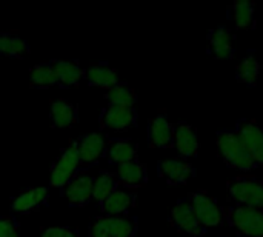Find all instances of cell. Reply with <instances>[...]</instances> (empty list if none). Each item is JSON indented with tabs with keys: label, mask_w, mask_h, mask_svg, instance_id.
Wrapping results in <instances>:
<instances>
[{
	"label": "cell",
	"mask_w": 263,
	"mask_h": 237,
	"mask_svg": "<svg viewBox=\"0 0 263 237\" xmlns=\"http://www.w3.org/2000/svg\"><path fill=\"white\" fill-rule=\"evenodd\" d=\"M217 148L225 163L230 165L231 168L242 170V171H250L256 168V162L250 156L237 131H228V130L220 131L217 134Z\"/></svg>",
	"instance_id": "1"
},
{
	"label": "cell",
	"mask_w": 263,
	"mask_h": 237,
	"mask_svg": "<svg viewBox=\"0 0 263 237\" xmlns=\"http://www.w3.org/2000/svg\"><path fill=\"white\" fill-rule=\"evenodd\" d=\"M80 173L82 168H80L77 140L72 139L51 167V187L65 190V187Z\"/></svg>",
	"instance_id": "2"
},
{
	"label": "cell",
	"mask_w": 263,
	"mask_h": 237,
	"mask_svg": "<svg viewBox=\"0 0 263 237\" xmlns=\"http://www.w3.org/2000/svg\"><path fill=\"white\" fill-rule=\"evenodd\" d=\"M139 224L136 217L126 216H103L96 217L89 224V237H134Z\"/></svg>",
	"instance_id": "3"
},
{
	"label": "cell",
	"mask_w": 263,
	"mask_h": 237,
	"mask_svg": "<svg viewBox=\"0 0 263 237\" xmlns=\"http://www.w3.org/2000/svg\"><path fill=\"white\" fill-rule=\"evenodd\" d=\"M99 126L108 131L123 133L137 126V111L136 108L106 105L99 116Z\"/></svg>",
	"instance_id": "4"
},
{
	"label": "cell",
	"mask_w": 263,
	"mask_h": 237,
	"mask_svg": "<svg viewBox=\"0 0 263 237\" xmlns=\"http://www.w3.org/2000/svg\"><path fill=\"white\" fill-rule=\"evenodd\" d=\"M230 196L242 207L263 210V182L240 177L230 184Z\"/></svg>",
	"instance_id": "5"
},
{
	"label": "cell",
	"mask_w": 263,
	"mask_h": 237,
	"mask_svg": "<svg viewBox=\"0 0 263 237\" xmlns=\"http://www.w3.org/2000/svg\"><path fill=\"white\" fill-rule=\"evenodd\" d=\"M230 224L242 234L251 237H263V210L236 207L228 214Z\"/></svg>",
	"instance_id": "6"
},
{
	"label": "cell",
	"mask_w": 263,
	"mask_h": 237,
	"mask_svg": "<svg viewBox=\"0 0 263 237\" xmlns=\"http://www.w3.org/2000/svg\"><path fill=\"white\" fill-rule=\"evenodd\" d=\"M77 140V148H79V159H80V168L82 173L96 163H99L100 159H103L108 140L102 133H89L85 134Z\"/></svg>",
	"instance_id": "7"
},
{
	"label": "cell",
	"mask_w": 263,
	"mask_h": 237,
	"mask_svg": "<svg viewBox=\"0 0 263 237\" xmlns=\"http://www.w3.org/2000/svg\"><path fill=\"white\" fill-rule=\"evenodd\" d=\"M171 222L177 231L185 236H200L203 227L200 225L196 211L190 200H179L171 210Z\"/></svg>",
	"instance_id": "8"
},
{
	"label": "cell",
	"mask_w": 263,
	"mask_h": 237,
	"mask_svg": "<svg viewBox=\"0 0 263 237\" xmlns=\"http://www.w3.org/2000/svg\"><path fill=\"white\" fill-rule=\"evenodd\" d=\"M202 227H217L223 222V211L214 199L205 193H194L190 199Z\"/></svg>",
	"instance_id": "9"
},
{
	"label": "cell",
	"mask_w": 263,
	"mask_h": 237,
	"mask_svg": "<svg viewBox=\"0 0 263 237\" xmlns=\"http://www.w3.org/2000/svg\"><path fill=\"white\" fill-rule=\"evenodd\" d=\"M48 197L49 193L46 187L28 188L11 200L9 210L14 214H29L45 207L48 204Z\"/></svg>",
	"instance_id": "10"
},
{
	"label": "cell",
	"mask_w": 263,
	"mask_h": 237,
	"mask_svg": "<svg viewBox=\"0 0 263 237\" xmlns=\"http://www.w3.org/2000/svg\"><path fill=\"white\" fill-rule=\"evenodd\" d=\"M237 134L242 139L256 165H263V128L254 120H242L237 126Z\"/></svg>",
	"instance_id": "11"
},
{
	"label": "cell",
	"mask_w": 263,
	"mask_h": 237,
	"mask_svg": "<svg viewBox=\"0 0 263 237\" xmlns=\"http://www.w3.org/2000/svg\"><path fill=\"white\" fill-rule=\"evenodd\" d=\"M136 200L137 194L133 190L120 187L99 205V210L103 216H126L136 205Z\"/></svg>",
	"instance_id": "12"
},
{
	"label": "cell",
	"mask_w": 263,
	"mask_h": 237,
	"mask_svg": "<svg viewBox=\"0 0 263 237\" xmlns=\"http://www.w3.org/2000/svg\"><path fill=\"white\" fill-rule=\"evenodd\" d=\"M92 184H94V177L89 174L80 173L79 176H76L65 187L63 191L69 207H76V208L86 207L92 200Z\"/></svg>",
	"instance_id": "13"
},
{
	"label": "cell",
	"mask_w": 263,
	"mask_h": 237,
	"mask_svg": "<svg viewBox=\"0 0 263 237\" xmlns=\"http://www.w3.org/2000/svg\"><path fill=\"white\" fill-rule=\"evenodd\" d=\"M54 72L57 77V86L68 89L79 86V83L85 79V69L82 68L79 60L72 59H54L52 60Z\"/></svg>",
	"instance_id": "14"
},
{
	"label": "cell",
	"mask_w": 263,
	"mask_h": 237,
	"mask_svg": "<svg viewBox=\"0 0 263 237\" xmlns=\"http://www.w3.org/2000/svg\"><path fill=\"white\" fill-rule=\"evenodd\" d=\"M139 156V147L134 143L131 139H122V137H114L108 140L106 151L103 159L109 165H122L126 162L137 160Z\"/></svg>",
	"instance_id": "15"
},
{
	"label": "cell",
	"mask_w": 263,
	"mask_h": 237,
	"mask_svg": "<svg viewBox=\"0 0 263 237\" xmlns=\"http://www.w3.org/2000/svg\"><path fill=\"white\" fill-rule=\"evenodd\" d=\"M173 136L174 126L170 123L166 114H157L151 119L148 126V140L153 148H171Z\"/></svg>",
	"instance_id": "16"
},
{
	"label": "cell",
	"mask_w": 263,
	"mask_h": 237,
	"mask_svg": "<svg viewBox=\"0 0 263 237\" xmlns=\"http://www.w3.org/2000/svg\"><path fill=\"white\" fill-rule=\"evenodd\" d=\"M173 145L182 157H186V159L194 157L199 151V140H197L196 130L185 122L177 123L174 126Z\"/></svg>",
	"instance_id": "17"
},
{
	"label": "cell",
	"mask_w": 263,
	"mask_h": 237,
	"mask_svg": "<svg viewBox=\"0 0 263 237\" xmlns=\"http://www.w3.org/2000/svg\"><path fill=\"white\" fill-rule=\"evenodd\" d=\"M85 79L89 86L103 88L106 91L120 83L117 71L111 68L108 62H99L96 65H91L88 69H85Z\"/></svg>",
	"instance_id": "18"
},
{
	"label": "cell",
	"mask_w": 263,
	"mask_h": 237,
	"mask_svg": "<svg viewBox=\"0 0 263 237\" xmlns=\"http://www.w3.org/2000/svg\"><path fill=\"white\" fill-rule=\"evenodd\" d=\"M49 120L54 128H72L79 122V105L66 100H54L49 106Z\"/></svg>",
	"instance_id": "19"
},
{
	"label": "cell",
	"mask_w": 263,
	"mask_h": 237,
	"mask_svg": "<svg viewBox=\"0 0 263 237\" xmlns=\"http://www.w3.org/2000/svg\"><path fill=\"white\" fill-rule=\"evenodd\" d=\"M114 174L119 179L120 185L125 188H129V190L142 187L148 180L146 167L139 160H133V162H126V163L119 165L117 171Z\"/></svg>",
	"instance_id": "20"
},
{
	"label": "cell",
	"mask_w": 263,
	"mask_h": 237,
	"mask_svg": "<svg viewBox=\"0 0 263 237\" xmlns=\"http://www.w3.org/2000/svg\"><path fill=\"white\" fill-rule=\"evenodd\" d=\"M159 176H162L173 185H179L188 182L194 176V168L188 162L179 159L162 160L159 163Z\"/></svg>",
	"instance_id": "21"
},
{
	"label": "cell",
	"mask_w": 263,
	"mask_h": 237,
	"mask_svg": "<svg viewBox=\"0 0 263 237\" xmlns=\"http://www.w3.org/2000/svg\"><path fill=\"white\" fill-rule=\"evenodd\" d=\"M29 43L15 31L0 32V54L9 59H23L29 54Z\"/></svg>",
	"instance_id": "22"
},
{
	"label": "cell",
	"mask_w": 263,
	"mask_h": 237,
	"mask_svg": "<svg viewBox=\"0 0 263 237\" xmlns=\"http://www.w3.org/2000/svg\"><path fill=\"white\" fill-rule=\"evenodd\" d=\"M210 51L216 59H231L234 54L233 34L228 28L219 26L210 32Z\"/></svg>",
	"instance_id": "23"
},
{
	"label": "cell",
	"mask_w": 263,
	"mask_h": 237,
	"mask_svg": "<svg viewBox=\"0 0 263 237\" xmlns=\"http://www.w3.org/2000/svg\"><path fill=\"white\" fill-rule=\"evenodd\" d=\"M29 86L32 89H48L57 86V77L54 72L52 60L40 62L29 71Z\"/></svg>",
	"instance_id": "24"
},
{
	"label": "cell",
	"mask_w": 263,
	"mask_h": 237,
	"mask_svg": "<svg viewBox=\"0 0 263 237\" xmlns=\"http://www.w3.org/2000/svg\"><path fill=\"white\" fill-rule=\"evenodd\" d=\"M122 185L116 174L109 171H102L97 177H94L92 184V200L97 204V207L108 197L111 196L116 190H119Z\"/></svg>",
	"instance_id": "25"
},
{
	"label": "cell",
	"mask_w": 263,
	"mask_h": 237,
	"mask_svg": "<svg viewBox=\"0 0 263 237\" xmlns=\"http://www.w3.org/2000/svg\"><path fill=\"white\" fill-rule=\"evenodd\" d=\"M237 80L247 86H256L260 74V63L256 56L248 54L242 59V62L236 68Z\"/></svg>",
	"instance_id": "26"
},
{
	"label": "cell",
	"mask_w": 263,
	"mask_h": 237,
	"mask_svg": "<svg viewBox=\"0 0 263 237\" xmlns=\"http://www.w3.org/2000/svg\"><path fill=\"white\" fill-rule=\"evenodd\" d=\"M105 99H106L108 105H120V106L134 108V105L137 103L136 91L128 83H123V82H120L116 86H112L111 89H108L105 93Z\"/></svg>",
	"instance_id": "27"
},
{
	"label": "cell",
	"mask_w": 263,
	"mask_h": 237,
	"mask_svg": "<svg viewBox=\"0 0 263 237\" xmlns=\"http://www.w3.org/2000/svg\"><path fill=\"white\" fill-rule=\"evenodd\" d=\"M233 20L237 28L247 29L251 28L254 23V15H256V6L250 0H236L231 9Z\"/></svg>",
	"instance_id": "28"
},
{
	"label": "cell",
	"mask_w": 263,
	"mask_h": 237,
	"mask_svg": "<svg viewBox=\"0 0 263 237\" xmlns=\"http://www.w3.org/2000/svg\"><path fill=\"white\" fill-rule=\"evenodd\" d=\"M0 237L18 236V222L11 216H0Z\"/></svg>",
	"instance_id": "29"
},
{
	"label": "cell",
	"mask_w": 263,
	"mask_h": 237,
	"mask_svg": "<svg viewBox=\"0 0 263 237\" xmlns=\"http://www.w3.org/2000/svg\"><path fill=\"white\" fill-rule=\"evenodd\" d=\"M40 237H80L79 230L72 227H49L43 230Z\"/></svg>",
	"instance_id": "30"
},
{
	"label": "cell",
	"mask_w": 263,
	"mask_h": 237,
	"mask_svg": "<svg viewBox=\"0 0 263 237\" xmlns=\"http://www.w3.org/2000/svg\"><path fill=\"white\" fill-rule=\"evenodd\" d=\"M88 237H89V236H88Z\"/></svg>",
	"instance_id": "31"
}]
</instances>
